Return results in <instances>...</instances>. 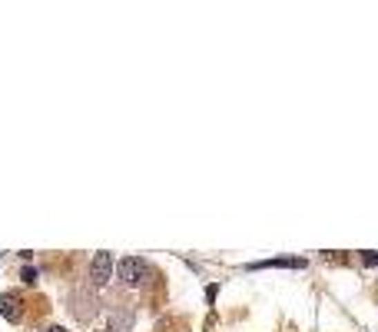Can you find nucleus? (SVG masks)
Segmentation results:
<instances>
[{
  "mask_svg": "<svg viewBox=\"0 0 378 332\" xmlns=\"http://www.w3.org/2000/svg\"><path fill=\"white\" fill-rule=\"evenodd\" d=\"M265 266H279V269H302L305 259H265V263H256L252 269H265Z\"/></svg>",
  "mask_w": 378,
  "mask_h": 332,
  "instance_id": "20e7f679",
  "label": "nucleus"
},
{
  "mask_svg": "<svg viewBox=\"0 0 378 332\" xmlns=\"http://www.w3.org/2000/svg\"><path fill=\"white\" fill-rule=\"evenodd\" d=\"M116 273H120V279L126 282V286H140V282L147 279L149 266L143 263V259H136V256H126V259H120Z\"/></svg>",
  "mask_w": 378,
  "mask_h": 332,
  "instance_id": "f257e3e1",
  "label": "nucleus"
},
{
  "mask_svg": "<svg viewBox=\"0 0 378 332\" xmlns=\"http://www.w3.org/2000/svg\"><path fill=\"white\" fill-rule=\"evenodd\" d=\"M0 315L7 322H20L23 319V296L20 293H3L0 296Z\"/></svg>",
  "mask_w": 378,
  "mask_h": 332,
  "instance_id": "7ed1b4c3",
  "label": "nucleus"
},
{
  "mask_svg": "<svg viewBox=\"0 0 378 332\" xmlns=\"http://www.w3.org/2000/svg\"><path fill=\"white\" fill-rule=\"evenodd\" d=\"M90 279L97 282V286L113 279V256H110V252H97V256H93V263H90Z\"/></svg>",
  "mask_w": 378,
  "mask_h": 332,
  "instance_id": "f03ea898",
  "label": "nucleus"
},
{
  "mask_svg": "<svg viewBox=\"0 0 378 332\" xmlns=\"http://www.w3.org/2000/svg\"><path fill=\"white\" fill-rule=\"evenodd\" d=\"M20 279L27 282V286H37V279H40V273H37L33 266H23V269H20Z\"/></svg>",
  "mask_w": 378,
  "mask_h": 332,
  "instance_id": "39448f33",
  "label": "nucleus"
},
{
  "mask_svg": "<svg viewBox=\"0 0 378 332\" xmlns=\"http://www.w3.org/2000/svg\"><path fill=\"white\" fill-rule=\"evenodd\" d=\"M362 263L368 266V269H372V266L378 263V256H375V252H372V249H365V252H362Z\"/></svg>",
  "mask_w": 378,
  "mask_h": 332,
  "instance_id": "423d86ee",
  "label": "nucleus"
},
{
  "mask_svg": "<svg viewBox=\"0 0 378 332\" xmlns=\"http://www.w3.org/2000/svg\"><path fill=\"white\" fill-rule=\"evenodd\" d=\"M44 332H66V329H64V326H47Z\"/></svg>",
  "mask_w": 378,
  "mask_h": 332,
  "instance_id": "0eeeda50",
  "label": "nucleus"
}]
</instances>
